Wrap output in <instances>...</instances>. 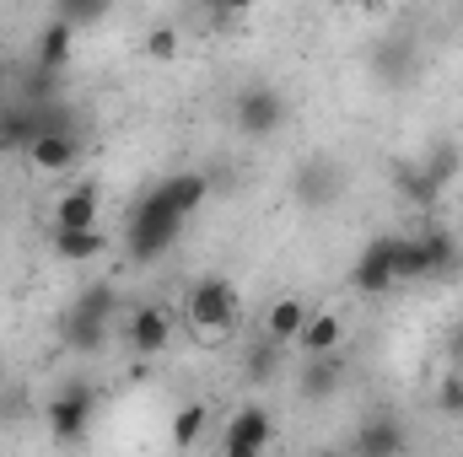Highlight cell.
Segmentation results:
<instances>
[{"label":"cell","mask_w":463,"mask_h":457,"mask_svg":"<svg viewBox=\"0 0 463 457\" xmlns=\"http://www.w3.org/2000/svg\"><path fill=\"white\" fill-rule=\"evenodd\" d=\"M109 318H114V285H87V291L71 302L60 334H65V344H71L76 355H98V350L109 344Z\"/></svg>","instance_id":"1"},{"label":"cell","mask_w":463,"mask_h":457,"mask_svg":"<svg viewBox=\"0 0 463 457\" xmlns=\"http://www.w3.org/2000/svg\"><path fill=\"white\" fill-rule=\"evenodd\" d=\"M458 264V242L448 231H420V237H393V285L399 280H431Z\"/></svg>","instance_id":"2"},{"label":"cell","mask_w":463,"mask_h":457,"mask_svg":"<svg viewBox=\"0 0 463 457\" xmlns=\"http://www.w3.org/2000/svg\"><path fill=\"white\" fill-rule=\"evenodd\" d=\"M184 312H189V323L200 334H232L237 329V285L222 280V275L194 280L189 296H184Z\"/></svg>","instance_id":"3"},{"label":"cell","mask_w":463,"mask_h":457,"mask_svg":"<svg viewBox=\"0 0 463 457\" xmlns=\"http://www.w3.org/2000/svg\"><path fill=\"white\" fill-rule=\"evenodd\" d=\"M286 92L280 87H242L237 98H232V124H237V135L242 140H269L280 124H286Z\"/></svg>","instance_id":"4"},{"label":"cell","mask_w":463,"mask_h":457,"mask_svg":"<svg viewBox=\"0 0 463 457\" xmlns=\"http://www.w3.org/2000/svg\"><path fill=\"white\" fill-rule=\"evenodd\" d=\"M189 221H178V216H162L156 205H135V216H129V227H124V247H129V258H156V253H167L178 237H184Z\"/></svg>","instance_id":"5"},{"label":"cell","mask_w":463,"mask_h":457,"mask_svg":"<svg viewBox=\"0 0 463 457\" xmlns=\"http://www.w3.org/2000/svg\"><path fill=\"white\" fill-rule=\"evenodd\" d=\"M92 409H98V393L87 387V382H65L60 393H54V404H49V431H54V442H87V431H92Z\"/></svg>","instance_id":"6"},{"label":"cell","mask_w":463,"mask_h":457,"mask_svg":"<svg viewBox=\"0 0 463 457\" xmlns=\"http://www.w3.org/2000/svg\"><path fill=\"white\" fill-rule=\"evenodd\" d=\"M291 189H297V200H302L307 210H329V205L345 194V173H340L335 156H307V162L297 167Z\"/></svg>","instance_id":"7"},{"label":"cell","mask_w":463,"mask_h":457,"mask_svg":"<svg viewBox=\"0 0 463 457\" xmlns=\"http://www.w3.org/2000/svg\"><path fill=\"white\" fill-rule=\"evenodd\" d=\"M205 194H211V178H205V173H173V178H162V183L146 189V205H156L162 216L189 221V216L205 205Z\"/></svg>","instance_id":"8"},{"label":"cell","mask_w":463,"mask_h":457,"mask_svg":"<svg viewBox=\"0 0 463 457\" xmlns=\"http://www.w3.org/2000/svg\"><path fill=\"white\" fill-rule=\"evenodd\" d=\"M399 452H404V425H399V415H388V409L366 415V420L350 431V447H345V457H399Z\"/></svg>","instance_id":"9"},{"label":"cell","mask_w":463,"mask_h":457,"mask_svg":"<svg viewBox=\"0 0 463 457\" xmlns=\"http://www.w3.org/2000/svg\"><path fill=\"white\" fill-rule=\"evenodd\" d=\"M350 285H355L361 296L393 291V237H372V242L361 247V258H355V269H350Z\"/></svg>","instance_id":"10"},{"label":"cell","mask_w":463,"mask_h":457,"mask_svg":"<svg viewBox=\"0 0 463 457\" xmlns=\"http://www.w3.org/2000/svg\"><path fill=\"white\" fill-rule=\"evenodd\" d=\"M71 43H76V27H71L65 16H49V22L38 27L33 70H43V76H60V70H65V60H71Z\"/></svg>","instance_id":"11"},{"label":"cell","mask_w":463,"mask_h":457,"mask_svg":"<svg viewBox=\"0 0 463 457\" xmlns=\"http://www.w3.org/2000/svg\"><path fill=\"white\" fill-rule=\"evenodd\" d=\"M269 431H275V420H269V409L264 404H242L237 415L227 420V447H253V452H264L269 447Z\"/></svg>","instance_id":"12"},{"label":"cell","mask_w":463,"mask_h":457,"mask_svg":"<svg viewBox=\"0 0 463 457\" xmlns=\"http://www.w3.org/2000/svg\"><path fill=\"white\" fill-rule=\"evenodd\" d=\"M76 156H81V135H38V140L27 145V162H33L38 173H71Z\"/></svg>","instance_id":"13"},{"label":"cell","mask_w":463,"mask_h":457,"mask_svg":"<svg viewBox=\"0 0 463 457\" xmlns=\"http://www.w3.org/2000/svg\"><path fill=\"white\" fill-rule=\"evenodd\" d=\"M54 231H98V189H92V183L60 194V205H54Z\"/></svg>","instance_id":"14"},{"label":"cell","mask_w":463,"mask_h":457,"mask_svg":"<svg viewBox=\"0 0 463 457\" xmlns=\"http://www.w3.org/2000/svg\"><path fill=\"white\" fill-rule=\"evenodd\" d=\"M173 344V323H167V312L162 307H135V318H129V350H140V355H162Z\"/></svg>","instance_id":"15"},{"label":"cell","mask_w":463,"mask_h":457,"mask_svg":"<svg viewBox=\"0 0 463 457\" xmlns=\"http://www.w3.org/2000/svg\"><path fill=\"white\" fill-rule=\"evenodd\" d=\"M297 393H302L307 404H313V398H318V404H324V398H335V393H340V360H335V355L307 360V366H302V377H297Z\"/></svg>","instance_id":"16"},{"label":"cell","mask_w":463,"mask_h":457,"mask_svg":"<svg viewBox=\"0 0 463 457\" xmlns=\"http://www.w3.org/2000/svg\"><path fill=\"white\" fill-rule=\"evenodd\" d=\"M335 344H340V318L335 312H307V323L297 334V350L307 360H318V355H335Z\"/></svg>","instance_id":"17"},{"label":"cell","mask_w":463,"mask_h":457,"mask_svg":"<svg viewBox=\"0 0 463 457\" xmlns=\"http://www.w3.org/2000/svg\"><path fill=\"white\" fill-rule=\"evenodd\" d=\"M372 65H377V76H383V81H393V87H399V81L415 70V43H410V38H388V43H377Z\"/></svg>","instance_id":"18"},{"label":"cell","mask_w":463,"mask_h":457,"mask_svg":"<svg viewBox=\"0 0 463 457\" xmlns=\"http://www.w3.org/2000/svg\"><path fill=\"white\" fill-rule=\"evenodd\" d=\"M393 189H399L410 205H420V210H431V205L442 200V189L420 173V162H399V167H393Z\"/></svg>","instance_id":"19"},{"label":"cell","mask_w":463,"mask_h":457,"mask_svg":"<svg viewBox=\"0 0 463 457\" xmlns=\"http://www.w3.org/2000/svg\"><path fill=\"white\" fill-rule=\"evenodd\" d=\"M302 323H307V307H302L297 296H286V302H275V307H269V318H264V334H269L275 344H297Z\"/></svg>","instance_id":"20"},{"label":"cell","mask_w":463,"mask_h":457,"mask_svg":"<svg viewBox=\"0 0 463 457\" xmlns=\"http://www.w3.org/2000/svg\"><path fill=\"white\" fill-rule=\"evenodd\" d=\"M458 167H463V151H458V140H437L426 156H420V173L437 183V189H448L453 178H458Z\"/></svg>","instance_id":"21"},{"label":"cell","mask_w":463,"mask_h":457,"mask_svg":"<svg viewBox=\"0 0 463 457\" xmlns=\"http://www.w3.org/2000/svg\"><path fill=\"white\" fill-rule=\"evenodd\" d=\"M242 371H248V382L253 387H264V382H275V371H280V344L269 340H253L248 344V355H242Z\"/></svg>","instance_id":"22"},{"label":"cell","mask_w":463,"mask_h":457,"mask_svg":"<svg viewBox=\"0 0 463 457\" xmlns=\"http://www.w3.org/2000/svg\"><path fill=\"white\" fill-rule=\"evenodd\" d=\"M103 247H109L103 231H54V253L71 258V264H87V258H98Z\"/></svg>","instance_id":"23"},{"label":"cell","mask_w":463,"mask_h":457,"mask_svg":"<svg viewBox=\"0 0 463 457\" xmlns=\"http://www.w3.org/2000/svg\"><path fill=\"white\" fill-rule=\"evenodd\" d=\"M167 436H173V447H194V442L205 436V404L178 409V415H173V425H167Z\"/></svg>","instance_id":"24"},{"label":"cell","mask_w":463,"mask_h":457,"mask_svg":"<svg viewBox=\"0 0 463 457\" xmlns=\"http://www.w3.org/2000/svg\"><path fill=\"white\" fill-rule=\"evenodd\" d=\"M437 409H442L448 420H463V371H448V377H442V387H437Z\"/></svg>","instance_id":"25"},{"label":"cell","mask_w":463,"mask_h":457,"mask_svg":"<svg viewBox=\"0 0 463 457\" xmlns=\"http://www.w3.org/2000/svg\"><path fill=\"white\" fill-rule=\"evenodd\" d=\"M146 54L151 60H173L178 54V27H151L146 33Z\"/></svg>","instance_id":"26"},{"label":"cell","mask_w":463,"mask_h":457,"mask_svg":"<svg viewBox=\"0 0 463 457\" xmlns=\"http://www.w3.org/2000/svg\"><path fill=\"white\" fill-rule=\"evenodd\" d=\"M448 371H463V323L448 329Z\"/></svg>","instance_id":"27"},{"label":"cell","mask_w":463,"mask_h":457,"mask_svg":"<svg viewBox=\"0 0 463 457\" xmlns=\"http://www.w3.org/2000/svg\"><path fill=\"white\" fill-rule=\"evenodd\" d=\"M222 457H264V452H253V447H227V442H222Z\"/></svg>","instance_id":"28"},{"label":"cell","mask_w":463,"mask_h":457,"mask_svg":"<svg viewBox=\"0 0 463 457\" xmlns=\"http://www.w3.org/2000/svg\"><path fill=\"white\" fill-rule=\"evenodd\" d=\"M5 81H11V70H5V60H0V98H5Z\"/></svg>","instance_id":"29"},{"label":"cell","mask_w":463,"mask_h":457,"mask_svg":"<svg viewBox=\"0 0 463 457\" xmlns=\"http://www.w3.org/2000/svg\"><path fill=\"white\" fill-rule=\"evenodd\" d=\"M318 457H345V452H335V447H329V452H318Z\"/></svg>","instance_id":"30"}]
</instances>
